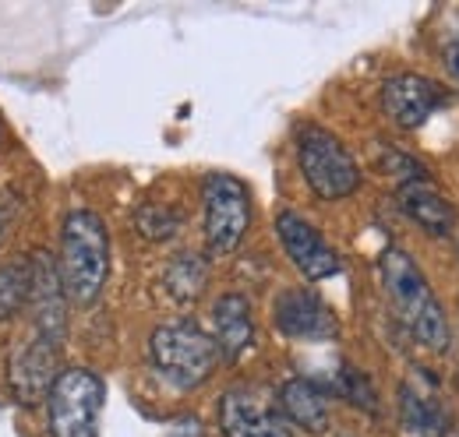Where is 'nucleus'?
I'll list each match as a JSON object with an SVG mask.
<instances>
[{
	"label": "nucleus",
	"instance_id": "nucleus-1",
	"mask_svg": "<svg viewBox=\"0 0 459 437\" xmlns=\"http://www.w3.org/2000/svg\"><path fill=\"white\" fill-rule=\"evenodd\" d=\"M57 275L64 293L82 307L96 304V296L103 293L107 275H110V233L96 212L89 209L67 212L60 226Z\"/></svg>",
	"mask_w": 459,
	"mask_h": 437
},
{
	"label": "nucleus",
	"instance_id": "nucleus-2",
	"mask_svg": "<svg viewBox=\"0 0 459 437\" xmlns=\"http://www.w3.org/2000/svg\"><path fill=\"white\" fill-rule=\"evenodd\" d=\"M378 275H382V286L396 307V314L403 318V325L410 328V335L424 346V349H449V318L435 296V289L428 286V275L417 269V261L400 251V247H389L382 258H378Z\"/></svg>",
	"mask_w": 459,
	"mask_h": 437
},
{
	"label": "nucleus",
	"instance_id": "nucleus-3",
	"mask_svg": "<svg viewBox=\"0 0 459 437\" xmlns=\"http://www.w3.org/2000/svg\"><path fill=\"white\" fill-rule=\"evenodd\" d=\"M149 360L163 381L187 391V388L209 381V374L220 364V346L195 321H170V325H160L152 331Z\"/></svg>",
	"mask_w": 459,
	"mask_h": 437
},
{
	"label": "nucleus",
	"instance_id": "nucleus-4",
	"mask_svg": "<svg viewBox=\"0 0 459 437\" xmlns=\"http://www.w3.org/2000/svg\"><path fill=\"white\" fill-rule=\"evenodd\" d=\"M107 381L89 367H67L47 391V424L54 437H100Z\"/></svg>",
	"mask_w": 459,
	"mask_h": 437
},
{
	"label": "nucleus",
	"instance_id": "nucleus-5",
	"mask_svg": "<svg viewBox=\"0 0 459 437\" xmlns=\"http://www.w3.org/2000/svg\"><path fill=\"white\" fill-rule=\"evenodd\" d=\"M297 163L307 187L322 201L350 198L360 187V166L343 141L325 127H304L297 134Z\"/></svg>",
	"mask_w": 459,
	"mask_h": 437
},
{
	"label": "nucleus",
	"instance_id": "nucleus-6",
	"mask_svg": "<svg viewBox=\"0 0 459 437\" xmlns=\"http://www.w3.org/2000/svg\"><path fill=\"white\" fill-rule=\"evenodd\" d=\"M205 244L212 254H230L251 226V191L230 173H209L202 184Z\"/></svg>",
	"mask_w": 459,
	"mask_h": 437
},
{
	"label": "nucleus",
	"instance_id": "nucleus-7",
	"mask_svg": "<svg viewBox=\"0 0 459 437\" xmlns=\"http://www.w3.org/2000/svg\"><path fill=\"white\" fill-rule=\"evenodd\" d=\"M220 427L223 437H293L280 402H269L251 384H237L220 398Z\"/></svg>",
	"mask_w": 459,
	"mask_h": 437
},
{
	"label": "nucleus",
	"instance_id": "nucleus-8",
	"mask_svg": "<svg viewBox=\"0 0 459 437\" xmlns=\"http://www.w3.org/2000/svg\"><path fill=\"white\" fill-rule=\"evenodd\" d=\"M276 236L293 261V269L304 275L307 282H322L343 272V258L325 244V236L297 212H280L276 216Z\"/></svg>",
	"mask_w": 459,
	"mask_h": 437
},
{
	"label": "nucleus",
	"instance_id": "nucleus-9",
	"mask_svg": "<svg viewBox=\"0 0 459 437\" xmlns=\"http://www.w3.org/2000/svg\"><path fill=\"white\" fill-rule=\"evenodd\" d=\"M273 321L287 338H304V342H325V338H336L340 331L333 307L307 286H293L276 296Z\"/></svg>",
	"mask_w": 459,
	"mask_h": 437
},
{
	"label": "nucleus",
	"instance_id": "nucleus-10",
	"mask_svg": "<svg viewBox=\"0 0 459 437\" xmlns=\"http://www.w3.org/2000/svg\"><path fill=\"white\" fill-rule=\"evenodd\" d=\"M446 99L449 96H446V89L435 78L413 74V71L393 74L382 85V109L403 131H417L420 124H428V116L438 107H446Z\"/></svg>",
	"mask_w": 459,
	"mask_h": 437
},
{
	"label": "nucleus",
	"instance_id": "nucleus-11",
	"mask_svg": "<svg viewBox=\"0 0 459 437\" xmlns=\"http://www.w3.org/2000/svg\"><path fill=\"white\" fill-rule=\"evenodd\" d=\"M57 349L60 338H50L43 331H36L11 360L7 381L14 388V395L22 402H36L43 391H50V384L57 381Z\"/></svg>",
	"mask_w": 459,
	"mask_h": 437
},
{
	"label": "nucleus",
	"instance_id": "nucleus-12",
	"mask_svg": "<svg viewBox=\"0 0 459 437\" xmlns=\"http://www.w3.org/2000/svg\"><path fill=\"white\" fill-rule=\"evenodd\" d=\"M400 420L410 437H446L449 431V416L438 398V384L420 367L400 388Z\"/></svg>",
	"mask_w": 459,
	"mask_h": 437
},
{
	"label": "nucleus",
	"instance_id": "nucleus-13",
	"mask_svg": "<svg viewBox=\"0 0 459 437\" xmlns=\"http://www.w3.org/2000/svg\"><path fill=\"white\" fill-rule=\"evenodd\" d=\"M212 338L223 360H240L255 342V318L251 304L240 293H223L212 304Z\"/></svg>",
	"mask_w": 459,
	"mask_h": 437
},
{
	"label": "nucleus",
	"instance_id": "nucleus-14",
	"mask_svg": "<svg viewBox=\"0 0 459 437\" xmlns=\"http://www.w3.org/2000/svg\"><path fill=\"white\" fill-rule=\"evenodd\" d=\"M280 409L290 427H300L307 434L329 431V391L311 378H290L280 388Z\"/></svg>",
	"mask_w": 459,
	"mask_h": 437
},
{
	"label": "nucleus",
	"instance_id": "nucleus-15",
	"mask_svg": "<svg viewBox=\"0 0 459 437\" xmlns=\"http://www.w3.org/2000/svg\"><path fill=\"white\" fill-rule=\"evenodd\" d=\"M400 209L431 236H449L456 226V212L449 198L431 180H413L400 187Z\"/></svg>",
	"mask_w": 459,
	"mask_h": 437
},
{
	"label": "nucleus",
	"instance_id": "nucleus-16",
	"mask_svg": "<svg viewBox=\"0 0 459 437\" xmlns=\"http://www.w3.org/2000/svg\"><path fill=\"white\" fill-rule=\"evenodd\" d=\"M205 282H209V265L198 254H177V258H170V265L163 272L167 293H170L173 300H180V304L198 300L205 293Z\"/></svg>",
	"mask_w": 459,
	"mask_h": 437
},
{
	"label": "nucleus",
	"instance_id": "nucleus-17",
	"mask_svg": "<svg viewBox=\"0 0 459 437\" xmlns=\"http://www.w3.org/2000/svg\"><path fill=\"white\" fill-rule=\"evenodd\" d=\"M32 282H36L32 258H18L0 269V321L22 314V307L32 300Z\"/></svg>",
	"mask_w": 459,
	"mask_h": 437
},
{
	"label": "nucleus",
	"instance_id": "nucleus-18",
	"mask_svg": "<svg viewBox=\"0 0 459 437\" xmlns=\"http://www.w3.org/2000/svg\"><path fill=\"white\" fill-rule=\"evenodd\" d=\"M134 222L142 229V236H149V240H170L180 229V216L167 205H142Z\"/></svg>",
	"mask_w": 459,
	"mask_h": 437
},
{
	"label": "nucleus",
	"instance_id": "nucleus-19",
	"mask_svg": "<svg viewBox=\"0 0 459 437\" xmlns=\"http://www.w3.org/2000/svg\"><path fill=\"white\" fill-rule=\"evenodd\" d=\"M167 437H205V431H202V424L195 416H180L170 431H167Z\"/></svg>",
	"mask_w": 459,
	"mask_h": 437
},
{
	"label": "nucleus",
	"instance_id": "nucleus-20",
	"mask_svg": "<svg viewBox=\"0 0 459 437\" xmlns=\"http://www.w3.org/2000/svg\"><path fill=\"white\" fill-rule=\"evenodd\" d=\"M446 67H449V78L459 85V32H453L449 36V43H446Z\"/></svg>",
	"mask_w": 459,
	"mask_h": 437
},
{
	"label": "nucleus",
	"instance_id": "nucleus-21",
	"mask_svg": "<svg viewBox=\"0 0 459 437\" xmlns=\"http://www.w3.org/2000/svg\"><path fill=\"white\" fill-rule=\"evenodd\" d=\"M4 218H7V212H4V209H0V229H4Z\"/></svg>",
	"mask_w": 459,
	"mask_h": 437
}]
</instances>
